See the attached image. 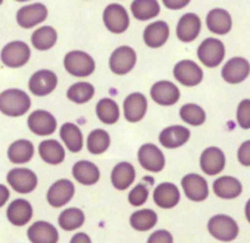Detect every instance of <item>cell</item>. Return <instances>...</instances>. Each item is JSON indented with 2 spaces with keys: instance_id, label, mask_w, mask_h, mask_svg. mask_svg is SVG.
Segmentation results:
<instances>
[{
  "instance_id": "17",
  "label": "cell",
  "mask_w": 250,
  "mask_h": 243,
  "mask_svg": "<svg viewBox=\"0 0 250 243\" xmlns=\"http://www.w3.org/2000/svg\"><path fill=\"white\" fill-rule=\"evenodd\" d=\"M29 130L38 136H48L53 134L56 130V120L50 112L45 110H36L28 117Z\"/></svg>"
},
{
  "instance_id": "26",
  "label": "cell",
  "mask_w": 250,
  "mask_h": 243,
  "mask_svg": "<svg viewBox=\"0 0 250 243\" xmlns=\"http://www.w3.org/2000/svg\"><path fill=\"white\" fill-rule=\"evenodd\" d=\"M207 26L212 33L227 34L232 28V17L229 11L224 9H214L208 14Z\"/></svg>"
},
{
  "instance_id": "35",
  "label": "cell",
  "mask_w": 250,
  "mask_h": 243,
  "mask_svg": "<svg viewBox=\"0 0 250 243\" xmlns=\"http://www.w3.org/2000/svg\"><path fill=\"white\" fill-rule=\"evenodd\" d=\"M129 222L136 231H149L158 222V215L151 209L138 210L131 215Z\"/></svg>"
},
{
  "instance_id": "50",
  "label": "cell",
  "mask_w": 250,
  "mask_h": 243,
  "mask_svg": "<svg viewBox=\"0 0 250 243\" xmlns=\"http://www.w3.org/2000/svg\"><path fill=\"white\" fill-rule=\"evenodd\" d=\"M2 1H4V0H0V5H1V4H2Z\"/></svg>"
},
{
  "instance_id": "8",
  "label": "cell",
  "mask_w": 250,
  "mask_h": 243,
  "mask_svg": "<svg viewBox=\"0 0 250 243\" xmlns=\"http://www.w3.org/2000/svg\"><path fill=\"white\" fill-rule=\"evenodd\" d=\"M7 182L9 185L14 188L16 192L19 193H31L36 190L37 183H38V178L37 175L29 169H12L9 174H7Z\"/></svg>"
},
{
  "instance_id": "4",
  "label": "cell",
  "mask_w": 250,
  "mask_h": 243,
  "mask_svg": "<svg viewBox=\"0 0 250 243\" xmlns=\"http://www.w3.org/2000/svg\"><path fill=\"white\" fill-rule=\"evenodd\" d=\"M0 58H1L2 64L7 67H21L28 63L31 58V49L24 42L15 41L2 48Z\"/></svg>"
},
{
  "instance_id": "16",
  "label": "cell",
  "mask_w": 250,
  "mask_h": 243,
  "mask_svg": "<svg viewBox=\"0 0 250 243\" xmlns=\"http://www.w3.org/2000/svg\"><path fill=\"white\" fill-rule=\"evenodd\" d=\"M226 165V158L224 152L217 147H209L200 156V168L207 175H217L222 173Z\"/></svg>"
},
{
  "instance_id": "39",
  "label": "cell",
  "mask_w": 250,
  "mask_h": 243,
  "mask_svg": "<svg viewBox=\"0 0 250 243\" xmlns=\"http://www.w3.org/2000/svg\"><path fill=\"white\" fill-rule=\"evenodd\" d=\"M110 136L104 130H94L89 133L87 139V148L92 154H102L109 148Z\"/></svg>"
},
{
  "instance_id": "27",
  "label": "cell",
  "mask_w": 250,
  "mask_h": 243,
  "mask_svg": "<svg viewBox=\"0 0 250 243\" xmlns=\"http://www.w3.org/2000/svg\"><path fill=\"white\" fill-rule=\"evenodd\" d=\"M136 170L131 163H119L111 173V182L119 191H125L134 182Z\"/></svg>"
},
{
  "instance_id": "22",
  "label": "cell",
  "mask_w": 250,
  "mask_h": 243,
  "mask_svg": "<svg viewBox=\"0 0 250 243\" xmlns=\"http://www.w3.org/2000/svg\"><path fill=\"white\" fill-rule=\"evenodd\" d=\"M189 137V130L180 126V125H175V126H170L167 129L163 130L160 136H159V141L165 148L175 149L187 143Z\"/></svg>"
},
{
  "instance_id": "15",
  "label": "cell",
  "mask_w": 250,
  "mask_h": 243,
  "mask_svg": "<svg viewBox=\"0 0 250 243\" xmlns=\"http://www.w3.org/2000/svg\"><path fill=\"white\" fill-rule=\"evenodd\" d=\"M150 95L156 104L170 107L180 100L181 92L177 86L170 81H160L151 87Z\"/></svg>"
},
{
  "instance_id": "2",
  "label": "cell",
  "mask_w": 250,
  "mask_h": 243,
  "mask_svg": "<svg viewBox=\"0 0 250 243\" xmlns=\"http://www.w3.org/2000/svg\"><path fill=\"white\" fill-rule=\"evenodd\" d=\"M63 66L70 75L77 77H87L95 70V63L92 56L81 50H73L66 54Z\"/></svg>"
},
{
  "instance_id": "9",
  "label": "cell",
  "mask_w": 250,
  "mask_h": 243,
  "mask_svg": "<svg viewBox=\"0 0 250 243\" xmlns=\"http://www.w3.org/2000/svg\"><path fill=\"white\" fill-rule=\"evenodd\" d=\"M173 76L183 86L194 87L203 81V70L192 60H182L173 68Z\"/></svg>"
},
{
  "instance_id": "49",
  "label": "cell",
  "mask_w": 250,
  "mask_h": 243,
  "mask_svg": "<svg viewBox=\"0 0 250 243\" xmlns=\"http://www.w3.org/2000/svg\"><path fill=\"white\" fill-rule=\"evenodd\" d=\"M16 1H28V0H16Z\"/></svg>"
},
{
  "instance_id": "11",
  "label": "cell",
  "mask_w": 250,
  "mask_h": 243,
  "mask_svg": "<svg viewBox=\"0 0 250 243\" xmlns=\"http://www.w3.org/2000/svg\"><path fill=\"white\" fill-rule=\"evenodd\" d=\"M58 86V77L50 70H39L29 78L28 88L37 97H44L53 92Z\"/></svg>"
},
{
  "instance_id": "23",
  "label": "cell",
  "mask_w": 250,
  "mask_h": 243,
  "mask_svg": "<svg viewBox=\"0 0 250 243\" xmlns=\"http://www.w3.org/2000/svg\"><path fill=\"white\" fill-rule=\"evenodd\" d=\"M170 36V28L168 24L164 21H156L150 23L144 29V43L150 48H160Z\"/></svg>"
},
{
  "instance_id": "43",
  "label": "cell",
  "mask_w": 250,
  "mask_h": 243,
  "mask_svg": "<svg viewBox=\"0 0 250 243\" xmlns=\"http://www.w3.org/2000/svg\"><path fill=\"white\" fill-rule=\"evenodd\" d=\"M149 243H172L173 237L166 230H159V231L154 232L148 240Z\"/></svg>"
},
{
  "instance_id": "32",
  "label": "cell",
  "mask_w": 250,
  "mask_h": 243,
  "mask_svg": "<svg viewBox=\"0 0 250 243\" xmlns=\"http://www.w3.org/2000/svg\"><path fill=\"white\" fill-rule=\"evenodd\" d=\"M60 137L72 153H78L83 148V134L77 125L71 122L63 124L60 130Z\"/></svg>"
},
{
  "instance_id": "34",
  "label": "cell",
  "mask_w": 250,
  "mask_h": 243,
  "mask_svg": "<svg viewBox=\"0 0 250 243\" xmlns=\"http://www.w3.org/2000/svg\"><path fill=\"white\" fill-rule=\"evenodd\" d=\"M58 41V33L50 26H43L32 34V44L37 50H48L53 48Z\"/></svg>"
},
{
  "instance_id": "40",
  "label": "cell",
  "mask_w": 250,
  "mask_h": 243,
  "mask_svg": "<svg viewBox=\"0 0 250 243\" xmlns=\"http://www.w3.org/2000/svg\"><path fill=\"white\" fill-rule=\"evenodd\" d=\"M180 116L186 124H189L192 126H200L205 122L207 114L204 109L197 104H186L181 108Z\"/></svg>"
},
{
  "instance_id": "45",
  "label": "cell",
  "mask_w": 250,
  "mask_h": 243,
  "mask_svg": "<svg viewBox=\"0 0 250 243\" xmlns=\"http://www.w3.org/2000/svg\"><path fill=\"white\" fill-rule=\"evenodd\" d=\"M163 2L167 9L180 10L187 6L190 2V0H163Z\"/></svg>"
},
{
  "instance_id": "38",
  "label": "cell",
  "mask_w": 250,
  "mask_h": 243,
  "mask_svg": "<svg viewBox=\"0 0 250 243\" xmlns=\"http://www.w3.org/2000/svg\"><path fill=\"white\" fill-rule=\"evenodd\" d=\"M94 87L88 82H78L71 86L67 90V98L76 104H84L94 95Z\"/></svg>"
},
{
  "instance_id": "31",
  "label": "cell",
  "mask_w": 250,
  "mask_h": 243,
  "mask_svg": "<svg viewBox=\"0 0 250 243\" xmlns=\"http://www.w3.org/2000/svg\"><path fill=\"white\" fill-rule=\"evenodd\" d=\"M39 154L45 163L50 165L61 164L65 159V149L55 139L43 141L39 144Z\"/></svg>"
},
{
  "instance_id": "14",
  "label": "cell",
  "mask_w": 250,
  "mask_h": 243,
  "mask_svg": "<svg viewBox=\"0 0 250 243\" xmlns=\"http://www.w3.org/2000/svg\"><path fill=\"white\" fill-rule=\"evenodd\" d=\"M75 195V186L68 180H59L51 185L46 193L49 204L54 208H61L67 204Z\"/></svg>"
},
{
  "instance_id": "13",
  "label": "cell",
  "mask_w": 250,
  "mask_h": 243,
  "mask_svg": "<svg viewBox=\"0 0 250 243\" xmlns=\"http://www.w3.org/2000/svg\"><path fill=\"white\" fill-rule=\"evenodd\" d=\"M46 17H48V9L41 2L22 6L16 15L17 23L23 28H32L45 21Z\"/></svg>"
},
{
  "instance_id": "3",
  "label": "cell",
  "mask_w": 250,
  "mask_h": 243,
  "mask_svg": "<svg viewBox=\"0 0 250 243\" xmlns=\"http://www.w3.org/2000/svg\"><path fill=\"white\" fill-rule=\"evenodd\" d=\"M208 230L212 237L222 242H231L238 236V225L227 215H215L209 220Z\"/></svg>"
},
{
  "instance_id": "25",
  "label": "cell",
  "mask_w": 250,
  "mask_h": 243,
  "mask_svg": "<svg viewBox=\"0 0 250 243\" xmlns=\"http://www.w3.org/2000/svg\"><path fill=\"white\" fill-rule=\"evenodd\" d=\"M29 241L33 243H56L59 234L55 226L46 221H37L27 231Z\"/></svg>"
},
{
  "instance_id": "48",
  "label": "cell",
  "mask_w": 250,
  "mask_h": 243,
  "mask_svg": "<svg viewBox=\"0 0 250 243\" xmlns=\"http://www.w3.org/2000/svg\"><path fill=\"white\" fill-rule=\"evenodd\" d=\"M246 217H247V220L250 222V199L248 200V203H247L246 205Z\"/></svg>"
},
{
  "instance_id": "33",
  "label": "cell",
  "mask_w": 250,
  "mask_h": 243,
  "mask_svg": "<svg viewBox=\"0 0 250 243\" xmlns=\"http://www.w3.org/2000/svg\"><path fill=\"white\" fill-rule=\"evenodd\" d=\"M133 16L139 21H146L160 14L158 0H134L131 5Z\"/></svg>"
},
{
  "instance_id": "12",
  "label": "cell",
  "mask_w": 250,
  "mask_h": 243,
  "mask_svg": "<svg viewBox=\"0 0 250 243\" xmlns=\"http://www.w3.org/2000/svg\"><path fill=\"white\" fill-rule=\"evenodd\" d=\"M182 185L185 195L188 199L193 202H203L209 196V187L208 182L203 176L198 174H188L182 178Z\"/></svg>"
},
{
  "instance_id": "1",
  "label": "cell",
  "mask_w": 250,
  "mask_h": 243,
  "mask_svg": "<svg viewBox=\"0 0 250 243\" xmlns=\"http://www.w3.org/2000/svg\"><path fill=\"white\" fill-rule=\"evenodd\" d=\"M31 108V98L21 89L11 88L0 94V111L7 116L17 117L26 114Z\"/></svg>"
},
{
  "instance_id": "20",
  "label": "cell",
  "mask_w": 250,
  "mask_h": 243,
  "mask_svg": "<svg viewBox=\"0 0 250 243\" xmlns=\"http://www.w3.org/2000/svg\"><path fill=\"white\" fill-rule=\"evenodd\" d=\"M200 29H202V21H200L199 16L193 12H188V14L183 15L178 21L176 33H177L180 41L189 43L199 36Z\"/></svg>"
},
{
  "instance_id": "36",
  "label": "cell",
  "mask_w": 250,
  "mask_h": 243,
  "mask_svg": "<svg viewBox=\"0 0 250 243\" xmlns=\"http://www.w3.org/2000/svg\"><path fill=\"white\" fill-rule=\"evenodd\" d=\"M97 115L102 122L106 125H112L117 122L120 117V108L116 103L110 98H104L97 104Z\"/></svg>"
},
{
  "instance_id": "41",
  "label": "cell",
  "mask_w": 250,
  "mask_h": 243,
  "mask_svg": "<svg viewBox=\"0 0 250 243\" xmlns=\"http://www.w3.org/2000/svg\"><path fill=\"white\" fill-rule=\"evenodd\" d=\"M148 196V187H146L144 183H139V185H137L136 187L129 192L128 202L131 203L132 205H134V207H141V205H143L144 203L146 202Z\"/></svg>"
},
{
  "instance_id": "21",
  "label": "cell",
  "mask_w": 250,
  "mask_h": 243,
  "mask_svg": "<svg viewBox=\"0 0 250 243\" xmlns=\"http://www.w3.org/2000/svg\"><path fill=\"white\" fill-rule=\"evenodd\" d=\"M153 199L158 207L163 209H171L178 204L181 195L177 186L171 182H164L154 190Z\"/></svg>"
},
{
  "instance_id": "42",
  "label": "cell",
  "mask_w": 250,
  "mask_h": 243,
  "mask_svg": "<svg viewBox=\"0 0 250 243\" xmlns=\"http://www.w3.org/2000/svg\"><path fill=\"white\" fill-rule=\"evenodd\" d=\"M237 121L242 129H250V99H244L239 103L237 109Z\"/></svg>"
},
{
  "instance_id": "47",
  "label": "cell",
  "mask_w": 250,
  "mask_h": 243,
  "mask_svg": "<svg viewBox=\"0 0 250 243\" xmlns=\"http://www.w3.org/2000/svg\"><path fill=\"white\" fill-rule=\"evenodd\" d=\"M71 242L72 243H80V242H83V243H90L92 241H90L89 236H87L85 234H77L76 236L72 237V240H71Z\"/></svg>"
},
{
  "instance_id": "18",
  "label": "cell",
  "mask_w": 250,
  "mask_h": 243,
  "mask_svg": "<svg viewBox=\"0 0 250 243\" xmlns=\"http://www.w3.org/2000/svg\"><path fill=\"white\" fill-rule=\"evenodd\" d=\"M222 77L227 83L237 85L246 80L250 73V64L244 58H232L222 68Z\"/></svg>"
},
{
  "instance_id": "44",
  "label": "cell",
  "mask_w": 250,
  "mask_h": 243,
  "mask_svg": "<svg viewBox=\"0 0 250 243\" xmlns=\"http://www.w3.org/2000/svg\"><path fill=\"white\" fill-rule=\"evenodd\" d=\"M238 160L242 165L250 166V141L244 142L238 149Z\"/></svg>"
},
{
  "instance_id": "28",
  "label": "cell",
  "mask_w": 250,
  "mask_h": 243,
  "mask_svg": "<svg viewBox=\"0 0 250 243\" xmlns=\"http://www.w3.org/2000/svg\"><path fill=\"white\" fill-rule=\"evenodd\" d=\"M242 183L232 176H222L214 182V192L222 199H234L242 193Z\"/></svg>"
},
{
  "instance_id": "24",
  "label": "cell",
  "mask_w": 250,
  "mask_h": 243,
  "mask_svg": "<svg viewBox=\"0 0 250 243\" xmlns=\"http://www.w3.org/2000/svg\"><path fill=\"white\" fill-rule=\"evenodd\" d=\"M33 215V209H32L31 203L27 202L26 199H16L11 202L6 212L7 220L15 226H23Z\"/></svg>"
},
{
  "instance_id": "5",
  "label": "cell",
  "mask_w": 250,
  "mask_h": 243,
  "mask_svg": "<svg viewBox=\"0 0 250 243\" xmlns=\"http://www.w3.org/2000/svg\"><path fill=\"white\" fill-rule=\"evenodd\" d=\"M225 45L220 39L208 38L198 48V58L203 65L208 67H216L225 58Z\"/></svg>"
},
{
  "instance_id": "7",
  "label": "cell",
  "mask_w": 250,
  "mask_h": 243,
  "mask_svg": "<svg viewBox=\"0 0 250 243\" xmlns=\"http://www.w3.org/2000/svg\"><path fill=\"white\" fill-rule=\"evenodd\" d=\"M137 63V54L131 46L122 45L115 49L110 56L109 65L115 75H126L133 70Z\"/></svg>"
},
{
  "instance_id": "46",
  "label": "cell",
  "mask_w": 250,
  "mask_h": 243,
  "mask_svg": "<svg viewBox=\"0 0 250 243\" xmlns=\"http://www.w3.org/2000/svg\"><path fill=\"white\" fill-rule=\"evenodd\" d=\"M9 197H10V192L9 190H7L6 186L0 185V208H1L2 205H5V203L7 202Z\"/></svg>"
},
{
  "instance_id": "19",
  "label": "cell",
  "mask_w": 250,
  "mask_h": 243,
  "mask_svg": "<svg viewBox=\"0 0 250 243\" xmlns=\"http://www.w3.org/2000/svg\"><path fill=\"white\" fill-rule=\"evenodd\" d=\"M148 102L142 93H132L124 102V115L128 122L141 121L146 114Z\"/></svg>"
},
{
  "instance_id": "6",
  "label": "cell",
  "mask_w": 250,
  "mask_h": 243,
  "mask_svg": "<svg viewBox=\"0 0 250 243\" xmlns=\"http://www.w3.org/2000/svg\"><path fill=\"white\" fill-rule=\"evenodd\" d=\"M105 27L115 34H121L128 28L129 16L127 10L120 4H110L103 14Z\"/></svg>"
},
{
  "instance_id": "29",
  "label": "cell",
  "mask_w": 250,
  "mask_h": 243,
  "mask_svg": "<svg viewBox=\"0 0 250 243\" xmlns=\"http://www.w3.org/2000/svg\"><path fill=\"white\" fill-rule=\"evenodd\" d=\"M73 177L76 178V181L82 185L90 186L94 185L99 181L100 177V171L95 164L90 163V161L82 160L78 161L73 165L72 169Z\"/></svg>"
},
{
  "instance_id": "37",
  "label": "cell",
  "mask_w": 250,
  "mask_h": 243,
  "mask_svg": "<svg viewBox=\"0 0 250 243\" xmlns=\"http://www.w3.org/2000/svg\"><path fill=\"white\" fill-rule=\"evenodd\" d=\"M84 213L78 208H70L63 210L59 217V225L65 231H73L84 224Z\"/></svg>"
},
{
  "instance_id": "30",
  "label": "cell",
  "mask_w": 250,
  "mask_h": 243,
  "mask_svg": "<svg viewBox=\"0 0 250 243\" xmlns=\"http://www.w3.org/2000/svg\"><path fill=\"white\" fill-rule=\"evenodd\" d=\"M34 154V147L27 139H19L14 142L7 149V158L14 164H26Z\"/></svg>"
},
{
  "instance_id": "10",
  "label": "cell",
  "mask_w": 250,
  "mask_h": 243,
  "mask_svg": "<svg viewBox=\"0 0 250 243\" xmlns=\"http://www.w3.org/2000/svg\"><path fill=\"white\" fill-rule=\"evenodd\" d=\"M138 161L146 171L160 173L165 168V156L155 144L146 143L139 148Z\"/></svg>"
}]
</instances>
